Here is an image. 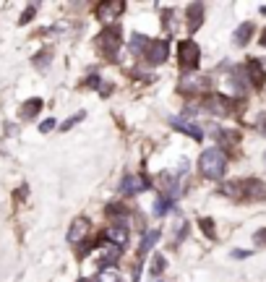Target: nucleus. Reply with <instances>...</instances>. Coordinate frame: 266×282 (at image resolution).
<instances>
[{
    "mask_svg": "<svg viewBox=\"0 0 266 282\" xmlns=\"http://www.w3.org/2000/svg\"><path fill=\"white\" fill-rule=\"evenodd\" d=\"M199 167H201V173L206 175L209 180H219L227 173V157H225V152L217 149V147L206 149L201 154V159H199Z\"/></svg>",
    "mask_w": 266,
    "mask_h": 282,
    "instance_id": "nucleus-1",
    "label": "nucleus"
},
{
    "mask_svg": "<svg viewBox=\"0 0 266 282\" xmlns=\"http://www.w3.org/2000/svg\"><path fill=\"white\" fill-rule=\"evenodd\" d=\"M97 40H100V50L104 52V55L115 58L118 50H120V44H123V32H120L118 24H112L107 29H102V34L97 37Z\"/></svg>",
    "mask_w": 266,
    "mask_h": 282,
    "instance_id": "nucleus-2",
    "label": "nucleus"
},
{
    "mask_svg": "<svg viewBox=\"0 0 266 282\" xmlns=\"http://www.w3.org/2000/svg\"><path fill=\"white\" fill-rule=\"evenodd\" d=\"M178 60H180V68H183V71H193L201 60V47L193 40H183L178 44Z\"/></svg>",
    "mask_w": 266,
    "mask_h": 282,
    "instance_id": "nucleus-3",
    "label": "nucleus"
},
{
    "mask_svg": "<svg viewBox=\"0 0 266 282\" xmlns=\"http://www.w3.org/2000/svg\"><path fill=\"white\" fill-rule=\"evenodd\" d=\"M143 55H146V60L151 65H159L164 63L167 55H170V40H154L146 44V50H143Z\"/></svg>",
    "mask_w": 266,
    "mask_h": 282,
    "instance_id": "nucleus-4",
    "label": "nucleus"
},
{
    "mask_svg": "<svg viewBox=\"0 0 266 282\" xmlns=\"http://www.w3.org/2000/svg\"><path fill=\"white\" fill-rule=\"evenodd\" d=\"M146 188H151L146 175H125L123 183H120V194H123V196L141 194V191H146Z\"/></svg>",
    "mask_w": 266,
    "mask_h": 282,
    "instance_id": "nucleus-5",
    "label": "nucleus"
},
{
    "mask_svg": "<svg viewBox=\"0 0 266 282\" xmlns=\"http://www.w3.org/2000/svg\"><path fill=\"white\" fill-rule=\"evenodd\" d=\"M104 238H107V243H112V246L123 248L128 243V227L123 222H112L107 230H104Z\"/></svg>",
    "mask_w": 266,
    "mask_h": 282,
    "instance_id": "nucleus-6",
    "label": "nucleus"
},
{
    "mask_svg": "<svg viewBox=\"0 0 266 282\" xmlns=\"http://www.w3.org/2000/svg\"><path fill=\"white\" fill-rule=\"evenodd\" d=\"M123 11H125L123 0H110V3H102L100 8H97V16H100V21H112V19H118Z\"/></svg>",
    "mask_w": 266,
    "mask_h": 282,
    "instance_id": "nucleus-7",
    "label": "nucleus"
},
{
    "mask_svg": "<svg viewBox=\"0 0 266 282\" xmlns=\"http://www.w3.org/2000/svg\"><path fill=\"white\" fill-rule=\"evenodd\" d=\"M170 126L175 128V131H183V133H188L191 139H196V141H201L204 139V131L199 126H193L191 120H185V118H170Z\"/></svg>",
    "mask_w": 266,
    "mask_h": 282,
    "instance_id": "nucleus-8",
    "label": "nucleus"
},
{
    "mask_svg": "<svg viewBox=\"0 0 266 282\" xmlns=\"http://www.w3.org/2000/svg\"><path fill=\"white\" fill-rule=\"evenodd\" d=\"M246 76H248V81L253 84V87H261V84H264V79H266V71H264L261 60L250 58L248 63H246Z\"/></svg>",
    "mask_w": 266,
    "mask_h": 282,
    "instance_id": "nucleus-9",
    "label": "nucleus"
},
{
    "mask_svg": "<svg viewBox=\"0 0 266 282\" xmlns=\"http://www.w3.org/2000/svg\"><path fill=\"white\" fill-rule=\"evenodd\" d=\"M120 254H123V248H118V246H112V243L104 240L102 243V248H100V264H102V269L104 266H112L120 259Z\"/></svg>",
    "mask_w": 266,
    "mask_h": 282,
    "instance_id": "nucleus-10",
    "label": "nucleus"
},
{
    "mask_svg": "<svg viewBox=\"0 0 266 282\" xmlns=\"http://www.w3.org/2000/svg\"><path fill=\"white\" fill-rule=\"evenodd\" d=\"M243 199H266V183L246 180L243 183Z\"/></svg>",
    "mask_w": 266,
    "mask_h": 282,
    "instance_id": "nucleus-11",
    "label": "nucleus"
},
{
    "mask_svg": "<svg viewBox=\"0 0 266 282\" xmlns=\"http://www.w3.org/2000/svg\"><path fill=\"white\" fill-rule=\"evenodd\" d=\"M86 233H89V219H73V225H71V230H68V240L71 243H81L83 238H86Z\"/></svg>",
    "mask_w": 266,
    "mask_h": 282,
    "instance_id": "nucleus-12",
    "label": "nucleus"
},
{
    "mask_svg": "<svg viewBox=\"0 0 266 282\" xmlns=\"http://www.w3.org/2000/svg\"><path fill=\"white\" fill-rule=\"evenodd\" d=\"M185 19H188V29L191 32H196L201 24H204V5L201 3H191L185 11Z\"/></svg>",
    "mask_w": 266,
    "mask_h": 282,
    "instance_id": "nucleus-13",
    "label": "nucleus"
},
{
    "mask_svg": "<svg viewBox=\"0 0 266 282\" xmlns=\"http://www.w3.org/2000/svg\"><path fill=\"white\" fill-rule=\"evenodd\" d=\"M204 108L211 110V112H217V115H227V112L232 110V105H230V100H225V97L214 94V97H209V100L204 102Z\"/></svg>",
    "mask_w": 266,
    "mask_h": 282,
    "instance_id": "nucleus-14",
    "label": "nucleus"
},
{
    "mask_svg": "<svg viewBox=\"0 0 266 282\" xmlns=\"http://www.w3.org/2000/svg\"><path fill=\"white\" fill-rule=\"evenodd\" d=\"M40 110H42V100L40 97H32V100H26V105L19 110V118L21 120H34L40 115Z\"/></svg>",
    "mask_w": 266,
    "mask_h": 282,
    "instance_id": "nucleus-15",
    "label": "nucleus"
},
{
    "mask_svg": "<svg viewBox=\"0 0 266 282\" xmlns=\"http://www.w3.org/2000/svg\"><path fill=\"white\" fill-rule=\"evenodd\" d=\"M180 89L188 91V94H193V91H204V89H209V81H206V79H183Z\"/></svg>",
    "mask_w": 266,
    "mask_h": 282,
    "instance_id": "nucleus-16",
    "label": "nucleus"
},
{
    "mask_svg": "<svg viewBox=\"0 0 266 282\" xmlns=\"http://www.w3.org/2000/svg\"><path fill=\"white\" fill-rule=\"evenodd\" d=\"M250 34H253V24L250 21H246V24H240L238 29H235V44H248V40H250Z\"/></svg>",
    "mask_w": 266,
    "mask_h": 282,
    "instance_id": "nucleus-17",
    "label": "nucleus"
},
{
    "mask_svg": "<svg viewBox=\"0 0 266 282\" xmlns=\"http://www.w3.org/2000/svg\"><path fill=\"white\" fill-rule=\"evenodd\" d=\"M157 240H159V230H149V233H146V235H143V238H141L139 254H141V256H146L149 251H151V246H154Z\"/></svg>",
    "mask_w": 266,
    "mask_h": 282,
    "instance_id": "nucleus-18",
    "label": "nucleus"
},
{
    "mask_svg": "<svg viewBox=\"0 0 266 282\" xmlns=\"http://www.w3.org/2000/svg\"><path fill=\"white\" fill-rule=\"evenodd\" d=\"M92 282H120V274H118L115 266H104V269H100V274H97Z\"/></svg>",
    "mask_w": 266,
    "mask_h": 282,
    "instance_id": "nucleus-19",
    "label": "nucleus"
},
{
    "mask_svg": "<svg viewBox=\"0 0 266 282\" xmlns=\"http://www.w3.org/2000/svg\"><path fill=\"white\" fill-rule=\"evenodd\" d=\"M219 191H222L225 196H230V199H243V183H225L222 188H219Z\"/></svg>",
    "mask_w": 266,
    "mask_h": 282,
    "instance_id": "nucleus-20",
    "label": "nucleus"
},
{
    "mask_svg": "<svg viewBox=\"0 0 266 282\" xmlns=\"http://www.w3.org/2000/svg\"><path fill=\"white\" fill-rule=\"evenodd\" d=\"M172 204H175V201L170 199V196H159L157 204H154V215H157V217H164L167 212L172 209Z\"/></svg>",
    "mask_w": 266,
    "mask_h": 282,
    "instance_id": "nucleus-21",
    "label": "nucleus"
},
{
    "mask_svg": "<svg viewBox=\"0 0 266 282\" xmlns=\"http://www.w3.org/2000/svg\"><path fill=\"white\" fill-rule=\"evenodd\" d=\"M164 266H167L164 256H162V254H154V259H151V266H149V272L154 274V277H159V274L164 272Z\"/></svg>",
    "mask_w": 266,
    "mask_h": 282,
    "instance_id": "nucleus-22",
    "label": "nucleus"
},
{
    "mask_svg": "<svg viewBox=\"0 0 266 282\" xmlns=\"http://www.w3.org/2000/svg\"><path fill=\"white\" fill-rule=\"evenodd\" d=\"M146 44H149L146 37H141V34H133V37H131V50L136 52V55H141V52L146 50Z\"/></svg>",
    "mask_w": 266,
    "mask_h": 282,
    "instance_id": "nucleus-23",
    "label": "nucleus"
},
{
    "mask_svg": "<svg viewBox=\"0 0 266 282\" xmlns=\"http://www.w3.org/2000/svg\"><path fill=\"white\" fill-rule=\"evenodd\" d=\"M199 225H201V230H204V235H206V238H211V240L217 238V233H214V219L201 217V219H199Z\"/></svg>",
    "mask_w": 266,
    "mask_h": 282,
    "instance_id": "nucleus-24",
    "label": "nucleus"
},
{
    "mask_svg": "<svg viewBox=\"0 0 266 282\" xmlns=\"http://www.w3.org/2000/svg\"><path fill=\"white\" fill-rule=\"evenodd\" d=\"M34 13H37V3H29L26 8H24V13H21V19H19V24L24 26V24H29V21L34 19Z\"/></svg>",
    "mask_w": 266,
    "mask_h": 282,
    "instance_id": "nucleus-25",
    "label": "nucleus"
},
{
    "mask_svg": "<svg viewBox=\"0 0 266 282\" xmlns=\"http://www.w3.org/2000/svg\"><path fill=\"white\" fill-rule=\"evenodd\" d=\"M79 120H83V110H81V112H76V115H71V118H68L65 123L60 126V131H68V128H73L76 123H79Z\"/></svg>",
    "mask_w": 266,
    "mask_h": 282,
    "instance_id": "nucleus-26",
    "label": "nucleus"
},
{
    "mask_svg": "<svg viewBox=\"0 0 266 282\" xmlns=\"http://www.w3.org/2000/svg\"><path fill=\"white\" fill-rule=\"evenodd\" d=\"M125 212H128V207H125V204H110V207H107V215H110V217L125 215Z\"/></svg>",
    "mask_w": 266,
    "mask_h": 282,
    "instance_id": "nucleus-27",
    "label": "nucleus"
},
{
    "mask_svg": "<svg viewBox=\"0 0 266 282\" xmlns=\"http://www.w3.org/2000/svg\"><path fill=\"white\" fill-rule=\"evenodd\" d=\"M50 55H52V52H50V50H44L42 55H37V58H34V65H37V68H47V63H50L47 58H50Z\"/></svg>",
    "mask_w": 266,
    "mask_h": 282,
    "instance_id": "nucleus-28",
    "label": "nucleus"
},
{
    "mask_svg": "<svg viewBox=\"0 0 266 282\" xmlns=\"http://www.w3.org/2000/svg\"><path fill=\"white\" fill-rule=\"evenodd\" d=\"M253 240H256V246H266V227H261V230L253 235Z\"/></svg>",
    "mask_w": 266,
    "mask_h": 282,
    "instance_id": "nucleus-29",
    "label": "nucleus"
},
{
    "mask_svg": "<svg viewBox=\"0 0 266 282\" xmlns=\"http://www.w3.org/2000/svg\"><path fill=\"white\" fill-rule=\"evenodd\" d=\"M52 128H55V120H52V118H47V120H42V126H40V131H42V133H50V131H52Z\"/></svg>",
    "mask_w": 266,
    "mask_h": 282,
    "instance_id": "nucleus-30",
    "label": "nucleus"
},
{
    "mask_svg": "<svg viewBox=\"0 0 266 282\" xmlns=\"http://www.w3.org/2000/svg\"><path fill=\"white\" fill-rule=\"evenodd\" d=\"M258 131H261V133L266 136V115H261V118H258Z\"/></svg>",
    "mask_w": 266,
    "mask_h": 282,
    "instance_id": "nucleus-31",
    "label": "nucleus"
},
{
    "mask_svg": "<svg viewBox=\"0 0 266 282\" xmlns=\"http://www.w3.org/2000/svg\"><path fill=\"white\" fill-rule=\"evenodd\" d=\"M232 256H235V259H246L248 251H232Z\"/></svg>",
    "mask_w": 266,
    "mask_h": 282,
    "instance_id": "nucleus-32",
    "label": "nucleus"
},
{
    "mask_svg": "<svg viewBox=\"0 0 266 282\" xmlns=\"http://www.w3.org/2000/svg\"><path fill=\"white\" fill-rule=\"evenodd\" d=\"M258 42H261L264 47H266V29H264V32H261V40H258Z\"/></svg>",
    "mask_w": 266,
    "mask_h": 282,
    "instance_id": "nucleus-33",
    "label": "nucleus"
},
{
    "mask_svg": "<svg viewBox=\"0 0 266 282\" xmlns=\"http://www.w3.org/2000/svg\"><path fill=\"white\" fill-rule=\"evenodd\" d=\"M264 159H266V154H264Z\"/></svg>",
    "mask_w": 266,
    "mask_h": 282,
    "instance_id": "nucleus-34",
    "label": "nucleus"
}]
</instances>
